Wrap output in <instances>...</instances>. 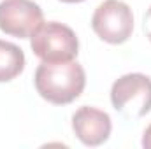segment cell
I'll use <instances>...</instances> for the list:
<instances>
[{"label": "cell", "instance_id": "1", "mask_svg": "<svg viewBox=\"0 0 151 149\" xmlns=\"http://www.w3.org/2000/svg\"><path fill=\"white\" fill-rule=\"evenodd\" d=\"M35 90L47 102L67 105L83 93L86 84L84 69L77 62H42L35 70Z\"/></svg>", "mask_w": 151, "mask_h": 149}, {"label": "cell", "instance_id": "2", "mask_svg": "<svg viewBox=\"0 0 151 149\" xmlns=\"http://www.w3.org/2000/svg\"><path fill=\"white\" fill-rule=\"evenodd\" d=\"M32 51L42 62H70L79 53V40L74 30L63 23H42L32 35Z\"/></svg>", "mask_w": 151, "mask_h": 149}, {"label": "cell", "instance_id": "3", "mask_svg": "<svg viewBox=\"0 0 151 149\" xmlns=\"http://www.w3.org/2000/svg\"><path fill=\"white\" fill-rule=\"evenodd\" d=\"M113 107L127 119L142 117L151 111V79L144 74H125L111 88Z\"/></svg>", "mask_w": 151, "mask_h": 149}, {"label": "cell", "instance_id": "4", "mask_svg": "<svg viewBox=\"0 0 151 149\" xmlns=\"http://www.w3.org/2000/svg\"><path fill=\"white\" fill-rule=\"evenodd\" d=\"M91 28L109 44H123L134 30L132 9L121 0H104L93 12Z\"/></svg>", "mask_w": 151, "mask_h": 149}, {"label": "cell", "instance_id": "5", "mask_svg": "<svg viewBox=\"0 0 151 149\" xmlns=\"http://www.w3.org/2000/svg\"><path fill=\"white\" fill-rule=\"evenodd\" d=\"M44 23L42 9L34 0H2L0 30L18 39L32 37Z\"/></svg>", "mask_w": 151, "mask_h": 149}, {"label": "cell", "instance_id": "6", "mask_svg": "<svg viewBox=\"0 0 151 149\" xmlns=\"http://www.w3.org/2000/svg\"><path fill=\"white\" fill-rule=\"evenodd\" d=\"M72 130L84 146L95 148L109 139L113 123L107 112L84 105L77 109L72 116Z\"/></svg>", "mask_w": 151, "mask_h": 149}, {"label": "cell", "instance_id": "7", "mask_svg": "<svg viewBox=\"0 0 151 149\" xmlns=\"http://www.w3.org/2000/svg\"><path fill=\"white\" fill-rule=\"evenodd\" d=\"M25 69V53L12 42L0 39V82L12 81Z\"/></svg>", "mask_w": 151, "mask_h": 149}, {"label": "cell", "instance_id": "8", "mask_svg": "<svg viewBox=\"0 0 151 149\" xmlns=\"http://www.w3.org/2000/svg\"><path fill=\"white\" fill-rule=\"evenodd\" d=\"M142 28H144L146 37L151 40V7L146 11V14H144V25H142Z\"/></svg>", "mask_w": 151, "mask_h": 149}, {"label": "cell", "instance_id": "9", "mask_svg": "<svg viewBox=\"0 0 151 149\" xmlns=\"http://www.w3.org/2000/svg\"><path fill=\"white\" fill-rule=\"evenodd\" d=\"M142 146L146 149H151V125L144 130V135H142Z\"/></svg>", "mask_w": 151, "mask_h": 149}, {"label": "cell", "instance_id": "10", "mask_svg": "<svg viewBox=\"0 0 151 149\" xmlns=\"http://www.w3.org/2000/svg\"><path fill=\"white\" fill-rule=\"evenodd\" d=\"M65 4H77V2H84V0H62Z\"/></svg>", "mask_w": 151, "mask_h": 149}]
</instances>
